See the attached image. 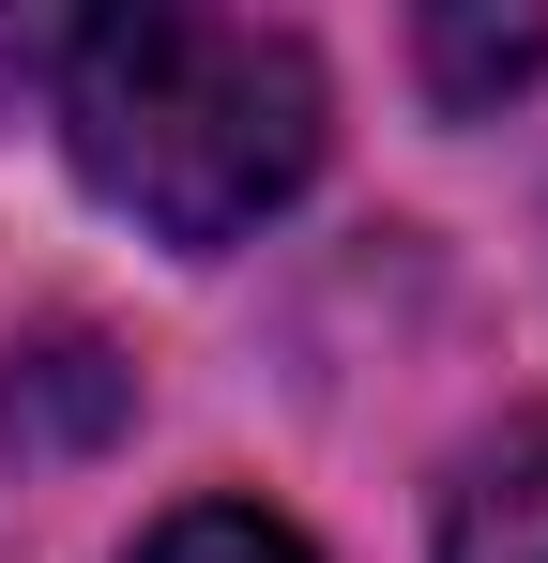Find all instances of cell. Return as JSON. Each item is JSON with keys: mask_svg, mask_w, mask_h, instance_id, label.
I'll return each instance as SVG.
<instances>
[{"mask_svg": "<svg viewBox=\"0 0 548 563\" xmlns=\"http://www.w3.org/2000/svg\"><path fill=\"white\" fill-rule=\"evenodd\" d=\"M442 563H548V427L487 442L442 503Z\"/></svg>", "mask_w": 548, "mask_h": 563, "instance_id": "7a4b0ae2", "label": "cell"}, {"mask_svg": "<svg viewBox=\"0 0 548 563\" xmlns=\"http://www.w3.org/2000/svg\"><path fill=\"white\" fill-rule=\"evenodd\" d=\"M534 62H548L534 15H503V31H487V15H442V31H427V77H442V92H518Z\"/></svg>", "mask_w": 548, "mask_h": 563, "instance_id": "277c9868", "label": "cell"}, {"mask_svg": "<svg viewBox=\"0 0 548 563\" xmlns=\"http://www.w3.org/2000/svg\"><path fill=\"white\" fill-rule=\"evenodd\" d=\"M138 563H305V533H289V518H260V503H183Z\"/></svg>", "mask_w": 548, "mask_h": 563, "instance_id": "3957f363", "label": "cell"}, {"mask_svg": "<svg viewBox=\"0 0 548 563\" xmlns=\"http://www.w3.org/2000/svg\"><path fill=\"white\" fill-rule=\"evenodd\" d=\"M46 107L91 198H122L153 244H244L260 213L305 198L320 168V62L260 31V15H183V0H122V15H62L46 46Z\"/></svg>", "mask_w": 548, "mask_h": 563, "instance_id": "6da1fadb", "label": "cell"}]
</instances>
